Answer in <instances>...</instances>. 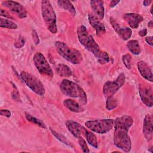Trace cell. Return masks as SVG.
<instances>
[{
  "label": "cell",
  "mask_w": 153,
  "mask_h": 153,
  "mask_svg": "<svg viewBox=\"0 0 153 153\" xmlns=\"http://www.w3.org/2000/svg\"><path fill=\"white\" fill-rule=\"evenodd\" d=\"M152 147H151V148H150V149H148V151H151V152H152Z\"/></svg>",
  "instance_id": "41"
},
{
  "label": "cell",
  "mask_w": 153,
  "mask_h": 153,
  "mask_svg": "<svg viewBox=\"0 0 153 153\" xmlns=\"http://www.w3.org/2000/svg\"><path fill=\"white\" fill-rule=\"evenodd\" d=\"M55 47L57 53L65 60L70 63L78 65L82 60V56L79 51L71 47L62 41H56Z\"/></svg>",
  "instance_id": "4"
},
{
  "label": "cell",
  "mask_w": 153,
  "mask_h": 153,
  "mask_svg": "<svg viewBox=\"0 0 153 153\" xmlns=\"http://www.w3.org/2000/svg\"><path fill=\"white\" fill-rule=\"evenodd\" d=\"M63 103L66 108L74 112H81L84 110L82 106L80 105L77 102L71 99H65Z\"/></svg>",
  "instance_id": "19"
},
{
  "label": "cell",
  "mask_w": 153,
  "mask_h": 153,
  "mask_svg": "<svg viewBox=\"0 0 153 153\" xmlns=\"http://www.w3.org/2000/svg\"><path fill=\"white\" fill-rule=\"evenodd\" d=\"M20 76L23 81L32 91L39 96H44L45 94V87L38 78L26 71H22Z\"/></svg>",
  "instance_id": "6"
},
{
  "label": "cell",
  "mask_w": 153,
  "mask_h": 153,
  "mask_svg": "<svg viewBox=\"0 0 153 153\" xmlns=\"http://www.w3.org/2000/svg\"><path fill=\"white\" fill-rule=\"evenodd\" d=\"M0 114L2 116H4V117H6L7 118H10L11 117V113L8 109H1L0 110Z\"/></svg>",
  "instance_id": "34"
},
{
  "label": "cell",
  "mask_w": 153,
  "mask_h": 153,
  "mask_svg": "<svg viewBox=\"0 0 153 153\" xmlns=\"http://www.w3.org/2000/svg\"><path fill=\"white\" fill-rule=\"evenodd\" d=\"M110 22L114 29V30L117 32L118 36L124 41L128 40L131 36L132 31L129 27H121L117 22L112 19L110 18Z\"/></svg>",
  "instance_id": "13"
},
{
  "label": "cell",
  "mask_w": 153,
  "mask_h": 153,
  "mask_svg": "<svg viewBox=\"0 0 153 153\" xmlns=\"http://www.w3.org/2000/svg\"><path fill=\"white\" fill-rule=\"evenodd\" d=\"M56 71L58 75L62 77H70L72 75L71 68L65 64H59L56 67Z\"/></svg>",
  "instance_id": "20"
},
{
  "label": "cell",
  "mask_w": 153,
  "mask_h": 153,
  "mask_svg": "<svg viewBox=\"0 0 153 153\" xmlns=\"http://www.w3.org/2000/svg\"><path fill=\"white\" fill-rule=\"evenodd\" d=\"M117 101L113 97V96L107 97L106 102V108L108 110H112L115 109L117 106Z\"/></svg>",
  "instance_id": "27"
},
{
  "label": "cell",
  "mask_w": 153,
  "mask_h": 153,
  "mask_svg": "<svg viewBox=\"0 0 153 153\" xmlns=\"http://www.w3.org/2000/svg\"><path fill=\"white\" fill-rule=\"evenodd\" d=\"M152 117L149 114L145 115L143 124V134L147 141H151L153 136Z\"/></svg>",
  "instance_id": "15"
},
{
  "label": "cell",
  "mask_w": 153,
  "mask_h": 153,
  "mask_svg": "<svg viewBox=\"0 0 153 153\" xmlns=\"http://www.w3.org/2000/svg\"><path fill=\"white\" fill-rule=\"evenodd\" d=\"M133 124V119L128 115H123L114 121V143L124 152H128L131 149V142L128 134L130 128Z\"/></svg>",
  "instance_id": "1"
},
{
  "label": "cell",
  "mask_w": 153,
  "mask_h": 153,
  "mask_svg": "<svg viewBox=\"0 0 153 153\" xmlns=\"http://www.w3.org/2000/svg\"><path fill=\"white\" fill-rule=\"evenodd\" d=\"M137 67L143 78L150 82H152L153 75L152 68L148 63L143 61H139L137 63Z\"/></svg>",
  "instance_id": "17"
},
{
  "label": "cell",
  "mask_w": 153,
  "mask_h": 153,
  "mask_svg": "<svg viewBox=\"0 0 153 153\" xmlns=\"http://www.w3.org/2000/svg\"><path fill=\"white\" fill-rule=\"evenodd\" d=\"M88 20L90 25L94 28L96 30V35L99 36L103 35L106 32V28L104 25L100 22L96 16H95L92 13H89L88 14Z\"/></svg>",
  "instance_id": "14"
},
{
  "label": "cell",
  "mask_w": 153,
  "mask_h": 153,
  "mask_svg": "<svg viewBox=\"0 0 153 153\" xmlns=\"http://www.w3.org/2000/svg\"><path fill=\"white\" fill-rule=\"evenodd\" d=\"M78 139V143L81 149L82 150V151L85 153L90 152V150L88 149V148L87 146V145L86 143V141L85 140V139H83L82 137H79Z\"/></svg>",
  "instance_id": "29"
},
{
  "label": "cell",
  "mask_w": 153,
  "mask_h": 153,
  "mask_svg": "<svg viewBox=\"0 0 153 153\" xmlns=\"http://www.w3.org/2000/svg\"><path fill=\"white\" fill-rule=\"evenodd\" d=\"M2 5L10 10L13 13L17 15L21 19L27 17V11L25 8L20 3L13 1H5Z\"/></svg>",
  "instance_id": "10"
},
{
  "label": "cell",
  "mask_w": 153,
  "mask_h": 153,
  "mask_svg": "<svg viewBox=\"0 0 153 153\" xmlns=\"http://www.w3.org/2000/svg\"><path fill=\"white\" fill-rule=\"evenodd\" d=\"M33 61L35 66L41 74L51 78L53 76V70L42 53L39 52L35 53L33 57Z\"/></svg>",
  "instance_id": "9"
},
{
  "label": "cell",
  "mask_w": 153,
  "mask_h": 153,
  "mask_svg": "<svg viewBox=\"0 0 153 153\" xmlns=\"http://www.w3.org/2000/svg\"><path fill=\"white\" fill-rule=\"evenodd\" d=\"M123 62L127 69H130L131 68V56L129 54H126L122 57Z\"/></svg>",
  "instance_id": "28"
},
{
  "label": "cell",
  "mask_w": 153,
  "mask_h": 153,
  "mask_svg": "<svg viewBox=\"0 0 153 153\" xmlns=\"http://www.w3.org/2000/svg\"><path fill=\"white\" fill-rule=\"evenodd\" d=\"M77 36L80 44L85 48L93 54L97 61L101 64H105L109 62V57L108 53L100 49L99 45L91 35L86 27L80 25L77 28Z\"/></svg>",
  "instance_id": "2"
},
{
  "label": "cell",
  "mask_w": 153,
  "mask_h": 153,
  "mask_svg": "<svg viewBox=\"0 0 153 153\" xmlns=\"http://www.w3.org/2000/svg\"><path fill=\"white\" fill-rule=\"evenodd\" d=\"M25 117H26V120L28 121H29L32 123H33V124H36V126H38L39 127H40L41 128H45V124L41 120H39V119H38V118H37L35 117H33L30 114L27 113V112H25Z\"/></svg>",
  "instance_id": "26"
},
{
  "label": "cell",
  "mask_w": 153,
  "mask_h": 153,
  "mask_svg": "<svg viewBox=\"0 0 153 153\" xmlns=\"http://www.w3.org/2000/svg\"><path fill=\"white\" fill-rule=\"evenodd\" d=\"M66 126L69 132L75 137L78 138L85 136L88 130L81 124L76 121L68 120L65 123Z\"/></svg>",
  "instance_id": "11"
},
{
  "label": "cell",
  "mask_w": 153,
  "mask_h": 153,
  "mask_svg": "<svg viewBox=\"0 0 153 153\" xmlns=\"http://www.w3.org/2000/svg\"><path fill=\"white\" fill-rule=\"evenodd\" d=\"M138 33H139V35L140 36H142V37H143V36H146V34H147V29H146V28H144V29H141V30Z\"/></svg>",
  "instance_id": "35"
},
{
  "label": "cell",
  "mask_w": 153,
  "mask_h": 153,
  "mask_svg": "<svg viewBox=\"0 0 153 153\" xmlns=\"http://www.w3.org/2000/svg\"><path fill=\"white\" fill-rule=\"evenodd\" d=\"M50 130L51 131V133L59 140H60L61 142H62L63 143L66 145L67 146H70V147H72V143L64 136L62 134L55 131L54 130H53V128H51V127H50Z\"/></svg>",
  "instance_id": "23"
},
{
  "label": "cell",
  "mask_w": 153,
  "mask_h": 153,
  "mask_svg": "<svg viewBox=\"0 0 153 153\" xmlns=\"http://www.w3.org/2000/svg\"><path fill=\"white\" fill-rule=\"evenodd\" d=\"M127 47L128 50L134 55H138L141 52L140 45L137 40L132 39L128 41L127 43Z\"/></svg>",
  "instance_id": "22"
},
{
  "label": "cell",
  "mask_w": 153,
  "mask_h": 153,
  "mask_svg": "<svg viewBox=\"0 0 153 153\" xmlns=\"http://www.w3.org/2000/svg\"><path fill=\"white\" fill-rule=\"evenodd\" d=\"M60 89L63 94L70 97L79 99L80 102L82 105L87 103V94L84 90L76 83L64 79L60 82Z\"/></svg>",
  "instance_id": "3"
},
{
  "label": "cell",
  "mask_w": 153,
  "mask_h": 153,
  "mask_svg": "<svg viewBox=\"0 0 153 153\" xmlns=\"http://www.w3.org/2000/svg\"><path fill=\"white\" fill-rule=\"evenodd\" d=\"M41 14L47 29L53 34L57 32L56 15L49 1H41Z\"/></svg>",
  "instance_id": "5"
},
{
  "label": "cell",
  "mask_w": 153,
  "mask_h": 153,
  "mask_svg": "<svg viewBox=\"0 0 153 153\" xmlns=\"http://www.w3.org/2000/svg\"><path fill=\"white\" fill-rule=\"evenodd\" d=\"M0 15L2 16V17H6V18H8V19H13V17L11 16L10 13L7 11L6 10H4V9H1L0 10Z\"/></svg>",
  "instance_id": "32"
},
{
  "label": "cell",
  "mask_w": 153,
  "mask_h": 153,
  "mask_svg": "<svg viewBox=\"0 0 153 153\" xmlns=\"http://www.w3.org/2000/svg\"><path fill=\"white\" fill-rule=\"evenodd\" d=\"M139 93L142 102L148 107H152L153 105V93L151 87L143 84L139 86Z\"/></svg>",
  "instance_id": "12"
},
{
  "label": "cell",
  "mask_w": 153,
  "mask_h": 153,
  "mask_svg": "<svg viewBox=\"0 0 153 153\" xmlns=\"http://www.w3.org/2000/svg\"><path fill=\"white\" fill-rule=\"evenodd\" d=\"M32 36L35 44L38 45L39 43V39L38 33L35 29H32Z\"/></svg>",
  "instance_id": "31"
},
{
  "label": "cell",
  "mask_w": 153,
  "mask_h": 153,
  "mask_svg": "<svg viewBox=\"0 0 153 153\" xmlns=\"http://www.w3.org/2000/svg\"><path fill=\"white\" fill-rule=\"evenodd\" d=\"M120 1H115V0H112L110 2V4H109V6L110 7L112 8V7H114L115 6H116L118 3H120Z\"/></svg>",
  "instance_id": "37"
},
{
  "label": "cell",
  "mask_w": 153,
  "mask_h": 153,
  "mask_svg": "<svg viewBox=\"0 0 153 153\" xmlns=\"http://www.w3.org/2000/svg\"><path fill=\"white\" fill-rule=\"evenodd\" d=\"M152 7H151V9H150V13L151 14H152Z\"/></svg>",
  "instance_id": "40"
},
{
  "label": "cell",
  "mask_w": 153,
  "mask_h": 153,
  "mask_svg": "<svg viewBox=\"0 0 153 153\" xmlns=\"http://www.w3.org/2000/svg\"><path fill=\"white\" fill-rule=\"evenodd\" d=\"M126 80V75L121 73L114 81H106L103 87V93L106 97H111L123 85Z\"/></svg>",
  "instance_id": "8"
},
{
  "label": "cell",
  "mask_w": 153,
  "mask_h": 153,
  "mask_svg": "<svg viewBox=\"0 0 153 153\" xmlns=\"http://www.w3.org/2000/svg\"><path fill=\"white\" fill-rule=\"evenodd\" d=\"M123 17L129 26L133 29L137 28L139 24L143 20V17L137 13H126Z\"/></svg>",
  "instance_id": "16"
},
{
  "label": "cell",
  "mask_w": 153,
  "mask_h": 153,
  "mask_svg": "<svg viewBox=\"0 0 153 153\" xmlns=\"http://www.w3.org/2000/svg\"><path fill=\"white\" fill-rule=\"evenodd\" d=\"M148 26L149 27L152 28V27H153V22H152V20H151V21H149V22H148Z\"/></svg>",
  "instance_id": "39"
},
{
  "label": "cell",
  "mask_w": 153,
  "mask_h": 153,
  "mask_svg": "<svg viewBox=\"0 0 153 153\" xmlns=\"http://www.w3.org/2000/svg\"><path fill=\"white\" fill-rule=\"evenodd\" d=\"M11 97L16 101H17V102L21 101V99L20 97V94L17 90H14V91H13V92L11 93Z\"/></svg>",
  "instance_id": "33"
},
{
  "label": "cell",
  "mask_w": 153,
  "mask_h": 153,
  "mask_svg": "<svg viewBox=\"0 0 153 153\" xmlns=\"http://www.w3.org/2000/svg\"><path fill=\"white\" fill-rule=\"evenodd\" d=\"M145 41L150 46L152 47V36H146L145 38Z\"/></svg>",
  "instance_id": "36"
},
{
  "label": "cell",
  "mask_w": 153,
  "mask_h": 153,
  "mask_svg": "<svg viewBox=\"0 0 153 153\" xmlns=\"http://www.w3.org/2000/svg\"><path fill=\"white\" fill-rule=\"evenodd\" d=\"M85 137L87 141V142L91 145L92 146L94 147L95 148H97L98 147V142L96 136L93 134L92 132H90L89 131H87L86 133Z\"/></svg>",
  "instance_id": "25"
},
{
  "label": "cell",
  "mask_w": 153,
  "mask_h": 153,
  "mask_svg": "<svg viewBox=\"0 0 153 153\" xmlns=\"http://www.w3.org/2000/svg\"><path fill=\"white\" fill-rule=\"evenodd\" d=\"M25 44V38L22 36H20L17 41L14 43V46L17 48H22Z\"/></svg>",
  "instance_id": "30"
},
{
  "label": "cell",
  "mask_w": 153,
  "mask_h": 153,
  "mask_svg": "<svg viewBox=\"0 0 153 153\" xmlns=\"http://www.w3.org/2000/svg\"><path fill=\"white\" fill-rule=\"evenodd\" d=\"M152 2V1L151 0H145L143 2V4L144 6H149L151 3Z\"/></svg>",
  "instance_id": "38"
},
{
  "label": "cell",
  "mask_w": 153,
  "mask_h": 153,
  "mask_svg": "<svg viewBox=\"0 0 153 153\" xmlns=\"http://www.w3.org/2000/svg\"><path fill=\"white\" fill-rule=\"evenodd\" d=\"M114 120L113 119H102L87 121L85 123V126L91 131L105 134L109 131L113 127Z\"/></svg>",
  "instance_id": "7"
},
{
  "label": "cell",
  "mask_w": 153,
  "mask_h": 153,
  "mask_svg": "<svg viewBox=\"0 0 153 153\" xmlns=\"http://www.w3.org/2000/svg\"><path fill=\"white\" fill-rule=\"evenodd\" d=\"M0 27H4V28H7V29H16L17 28V25L13 22V21L4 19V18H1L0 19Z\"/></svg>",
  "instance_id": "24"
},
{
  "label": "cell",
  "mask_w": 153,
  "mask_h": 153,
  "mask_svg": "<svg viewBox=\"0 0 153 153\" xmlns=\"http://www.w3.org/2000/svg\"><path fill=\"white\" fill-rule=\"evenodd\" d=\"M57 3L60 7L69 11L73 16H75L76 10L71 1L68 0H59Z\"/></svg>",
  "instance_id": "21"
},
{
  "label": "cell",
  "mask_w": 153,
  "mask_h": 153,
  "mask_svg": "<svg viewBox=\"0 0 153 153\" xmlns=\"http://www.w3.org/2000/svg\"><path fill=\"white\" fill-rule=\"evenodd\" d=\"M90 6L94 13V15L101 20L104 17L105 8L103 1L100 0H92L90 1Z\"/></svg>",
  "instance_id": "18"
}]
</instances>
